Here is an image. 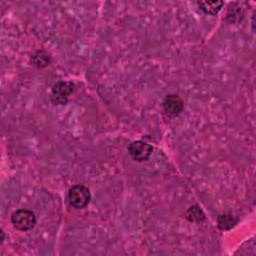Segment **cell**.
<instances>
[{
    "mask_svg": "<svg viewBox=\"0 0 256 256\" xmlns=\"http://www.w3.org/2000/svg\"><path fill=\"white\" fill-rule=\"evenodd\" d=\"M68 200L74 208L82 209L89 204L91 194L86 186L78 184L70 188L68 192Z\"/></svg>",
    "mask_w": 256,
    "mask_h": 256,
    "instance_id": "cell-1",
    "label": "cell"
},
{
    "mask_svg": "<svg viewBox=\"0 0 256 256\" xmlns=\"http://www.w3.org/2000/svg\"><path fill=\"white\" fill-rule=\"evenodd\" d=\"M11 222L17 230L28 231L35 226L36 217L32 211L27 209H20L12 214Z\"/></svg>",
    "mask_w": 256,
    "mask_h": 256,
    "instance_id": "cell-2",
    "label": "cell"
},
{
    "mask_svg": "<svg viewBox=\"0 0 256 256\" xmlns=\"http://www.w3.org/2000/svg\"><path fill=\"white\" fill-rule=\"evenodd\" d=\"M74 92V84L71 82H58L53 86L51 92V100L58 105H64L67 103L69 97Z\"/></svg>",
    "mask_w": 256,
    "mask_h": 256,
    "instance_id": "cell-3",
    "label": "cell"
},
{
    "mask_svg": "<svg viewBox=\"0 0 256 256\" xmlns=\"http://www.w3.org/2000/svg\"><path fill=\"white\" fill-rule=\"evenodd\" d=\"M128 151L134 160L138 162H143L151 156L153 148L146 142L135 141L129 145Z\"/></svg>",
    "mask_w": 256,
    "mask_h": 256,
    "instance_id": "cell-4",
    "label": "cell"
},
{
    "mask_svg": "<svg viewBox=\"0 0 256 256\" xmlns=\"http://www.w3.org/2000/svg\"><path fill=\"white\" fill-rule=\"evenodd\" d=\"M163 108L170 116H178L184 109L182 99L177 95H169L163 101Z\"/></svg>",
    "mask_w": 256,
    "mask_h": 256,
    "instance_id": "cell-5",
    "label": "cell"
},
{
    "mask_svg": "<svg viewBox=\"0 0 256 256\" xmlns=\"http://www.w3.org/2000/svg\"><path fill=\"white\" fill-rule=\"evenodd\" d=\"M197 4L199 5L202 11H204L206 14L211 15L217 14L223 6L222 1H200Z\"/></svg>",
    "mask_w": 256,
    "mask_h": 256,
    "instance_id": "cell-6",
    "label": "cell"
},
{
    "mask_svg": "<svg viewBox=\"0 0 256 256\" xmlns=\"http://www.w3.org/2000/svg\"><path fill=\"white\" fill-rule=\"evenodd\" d=\"M236 223H237V220L232 215L224 214L218 217V226L222 230H229L233 226H235Z\"/></svg>",
    "mask_w": 256,
    "mask_h": 256,
    "instance_id": "cell-7",
    "label": "cell"
},
{
    "mask_svg": "<svg viewBox=\"0 0 256 256\" xmlns=\"http://www.w3.org/2000/svg\"><path fill=\"white\" fill-rule=\"evenodd\" d=\"M187 218L189 221H202L205 218L204 213L198 206H193L187 211Z\"/></svg>",
    "mask_w": 256,
    "mask_h": 256,
    "instance_id": "cell-8",
    "label": "cell"
},
{
    "mask_svg": "<svg viewBox=\"0 0 256 256\" xmlns=\"http://www.w3.org/2000/svg\"><path fill=\"white\" fill-rule=\"evenodd\" d=\"M33 63L37 67H45L49 63V57L45 52L38 51L33 56Z\"/></svg>",
    "mask_w": 256,
    "mask_h": 256,
    "instance_id": "cell-9",
    "label": "cell"
}]
</instances>
